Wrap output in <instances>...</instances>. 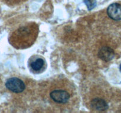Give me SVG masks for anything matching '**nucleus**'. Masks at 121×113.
<instances>
[{"mask_svg":"<svg viewBox=\"0 0 121 113\" xmlns=\"http://www.w3.org/2000/svg\"><path fill=\"white\" fill-rule=\"evenodd\" d=\"M44 95L50 104L60 109L72 108L78 100L75 86L67 78L61 77L48 82Z\"/></svg>","mask_w":121,"mask_h":113,"instance_id":"1","label":"nucleus"},{"mask_svg":"<svg viewBox=\"0 0 121 113\" xmlns=\"http://www.w3.org/2000/svg\"><path fill=\"white\" fill-rule=\"evenodd\" d=\"M39 34V25L35 22H28L21 26L11 35V44L17 49L30 47L36 40Z\"/></svg>","mask_w":121,"mask_h":113,"instance_id":"2","label":"nucleus"},{"mask_svg":"<svg viewBox=\"0 0 121 113\" xmlns=\"http://www.w3.org/2000/svg\"><path fill=\"white\" fill-rule=\"evenodd\" d=\"M28 65L31 70L34 73H40L46 67V61L43 57L40 56H33L30 58Z\"/></svg>","mask_w":121,"mask_h":113,"instance_id":"3","label":"nucleus"},{"mask_svg":"<svg viewBox=\"0 0 121 113\" xmlns=\"http://www.w3.org/2000/svg\"><path fill=\"white\" fill-rule=\"evenodd\" d=\"M5 86L7 89L15 93H21L26 88V85L23 81L16 77L8 79L6 82Z\"/></svg>","mask_w":121,"mask_h":113,"instance_id":"4","label":"nucleus"},{"mask_svg":"<svg viewBox=\"0 0 121 113\" xmlns=\"http://www.w3.org/2000/svg\"><path fill=\"white\" fill-rule=\"evenodd\" d=\"M107 14L112 20L120 21L121 20V5L118 3L111 4L107 9Z\"/></svg>","mask_w":121,"mask_h":113,"instance_id":"5","label":"nucleus"},{"mask_svg":"<svg viewBox=\"0 0 121 113\" xmlns=\"http://www.w3.org/2000/svg\"><path fill=\"white\" fill-rule=\"evenodd\" d=\"M91 107L93 109L98 111H105L108 109V105L104 99L96 98L91 101Z\"/></svg>","mask_w":121,"mask_h":113,"instance_id":"6","label":"nucleus"},{"mask_svg":"<svg viewBox=\"0 0 121 113\" xmlns=\"http://www.w3.org/2000/svg\"><path fill=\"white\" fill-rule=\"evenodd\" d=\"M114 51L113 49L109 47H103L99 49L98 56L101 60L108 62L113 59L114 57Z\"/></svg>","mask_w":121,"mask_h":113,"instance_id":"7","label":"nucleus"},{"mask_svg":"<svg viewBox=\"0 0 121 113\" xmlns=\"http://www.w3.org/2000/svg\"><path fill=\"white\" fill-rule=\"evenodd\" d=\"M84 2L86 5L89 10H92L96 5V0H84Z\"/></svg>","mask_w":121,"mask_h":113,"instance_id":"8","label":"nucleus"},{"mask_svg":"<svg viewBox=\"0 0 121 113\" xmlns=\"http://www.w3.org/2000/svg\"><path fill=\"white\" fill-rule=\"evenodd\" d=\"M120 68V71H121V65H120V68Z\"/></svg>","mask_w":121,"mask_h":113,"instance_id":"9","label":"nucleus"}]
</instances>
